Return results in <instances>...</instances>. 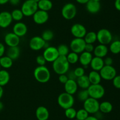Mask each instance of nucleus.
I'll return each mask as SVG.
<instances>
[{
    "mask_svg": "<svg viewBox=\"0 0 120 120\" xmlns=\"http://www.w3.org/2000/svg\"><path fill=\"white\" fill-rule=\"evenodd\" d=\"M70 64L67 60L66 56H59L58 58L53 62L52 68L54 72L57 75L66 74L69 72Z\"/></svg>",
    "mask_w": 120,
    "mask_h": 120,
    "instance_id": "f257e3e1",
    "label": "nucleus"
},
{
    "mask_svg": "<svg viewBox=\"0 0 120 120\" xmlns=\"http://www.w3.org/2000/svg\"><path fill=\"white\" fill-rule=\"evenodd\" d=\"M34 76L38 82L46 83L50 79V72L45 65L38 66L34 69Z\"/></svg>",
    "mask_w": 120,
    "mask_h": 120,
    "instance_id": "f03ea898",
    "label": "nucleus"
},
{
    "mask_svg": "<svg viewBox=\"0 0 120 120\" xmlns=\"http://www.w3.org/2000/svg\"><path fill=\"white\" fill-rule=\"evenodd\" d=\"M57 104L63 109L73 107L75 104V98L72 95L64 92L59 94L57 97Z\"/></svg>",
    "mask_w": 120,
    "mask_h": 120,
    "instance_id": "7ed1b4c3",
    "label": "nucleus"
},
{
    "mask_svg": "<svg viewBox=\"0 0 120 120\" xmlns=\"http://www.w3.org/2000/svg\"><path fill=\"white\" fill-rule=\"evenodd\" d=\"M21 9L25 16H33L38 10V3L34 0H26L22 4Z\"/></svg>",
    "mask_w": 120,
    "mask_h": 120,
    "instance_id": "20e7f679",
    "label": "nucleus"
},
{
    "mask_svg": "<svg viewBox=\"0 0 120 120\" xmlns=\"http://www.w3.org/2000/svg\"><path fill=\"white\" fill-rule=\"evenodd\" d=\"M87 89L89 92V96L96 100L101 99L105 94V88L100 84H91Z\"/></svg>",
    "mask_w": 120,
    "mask_h": 120,
    "instance_id": "39448f33",
    "label": "nucleus"
},
{
    "mask_svg": "<svg viewBox=\"0 0 120 120\" xmlns=\"http://www.w3.org/2000/svg\"><path fill=\"white\" fill-rule=\"evenodd\" d=\"M62 15L65 20H71L77 14V8L73 3H67L63 5L61 11Z\"/></svg>",
    "mask_w": 120,
    "mask_h": 120,
    "instance_id": "423d86ee",
    "label": "nucleus"
},
{
    "mask_svg": "<svg viewBox=\"0 0 120 120\" xmlns=\"http://www.w3.org/2000/svg\"><path fill=\"white\" fill-rule=\"evenodd\" d=\"M112 35L111 32L107 29L102 28L97 32V41L100 44H109L112 42Z\"/></svg>",
    "mask_w": 120,
    "mask_h": 120,
    "instance_id": "0eeeda50",
    "label": "nucleus"
},
{
    "mask_svg": "<svg viewBox=\"0 0 120 120\" xmlns=\"http://www.w3.org/2000/svg\"><path fill=\"white\" fill-rule=\"evenodd\" d=\"M100 103L98 100L89 97L83 102V108L89 114H96L99 111Z\"/></svg>",
    "mask_w": 120,
    "mask_h": 120,
    "instance_id": "6e6552de",
    "label": "nucleus"
},
{
    "mask_svg": "<svg viewBox=\"0 0 120 120\" xmlns=\"http://www.w3.org/2000/svg\"><path fill=\"white\" fill-rule=\"evenodd\" d=\"M102 79L111 81L117 75V71L112 65H104L99 71Z\"/></svg>",
    "mask_w": 120,
    "mask_h": 120,
    "instance_id": "1a4fd4ad",
    "label": "nucleus"
},
{
    "mask_svg": "<svg viewBox=\"0 0 120 120\" xmlns=\"http://www.w3.org/2000/svg\"><path fill=\"white\" fill-rule=\"evenodd\" d=\"M86 42L83 38H75L71 40L70 43V49L72 52L80 54L84 51Z\"/></svg>",
    "mask_w": 120,
    "mask_h": 120,
    "instance_id": "9d476101",
    "label": "nucleus"
},
{
    "mask_svg": "<svg viewBox=\"0 0 120 120\" xmlns=\"http://www.w3.org/2000/svg\"><path fill=\"white\" fill-rule=\"evenodd\" d=\"M47 42L43 40L41 36H34L29 41V46L33 51H39L46 48Z\"/></svg>",
    "mask_w": 120,
    "mask_h": 120,
    "instance_id": "9b49d317",
    "label": "nucleus"
},
{
    "mask_svg": "<svg viewBox=\"0 0 120 120\" xmlns=\"http://www.w3.org/2000/svg\"><path fill=\"white\" fill-rule=\"evenodd\" d=\"M42 55L45 58L46 62L52 63L59 56L57 48L53 46H48L45 48Z\"/></svg>",
    "mask_w": 120,
    "mask_h": 120,
    "instance_id": "f8f14e48",
    "label": "nucleus"
},
{
    "mask_svg": "<svg viewBox=\"0 0 120 120\" xmlns=\"http://www.w3.org/2000/svg\"><path fill=\"white\" fill-rule=\"evenodd\" d=\"M70 32L75 38H83L87 31L86 28L83 25L76 23L71 26L70 28Z\"/></svg>",
    "mask_w": 120,
    "mask_h": 120,
    "instance_id": "ddd939ff",
    "label": "nucleus"
},
{
    "mask_svg": "<svg viewBox=\"0 0 120 120\" xmlns=\"http://www.w3.org/2000/svg\"><path fill=\"white\" fill-rule=\"evenodd\" d=\"M32 16L34 22L38 25L44 24L47 22L49 18L48 12L41 9H38Z\"/></svg>",
    "mask_w": 120,
    "mask_h": 120,
    "instance_id": "4468645a",
    "label": "nucleus"
},
{
    "mask_svg": "<svg viewBox=\"0 0 120 120\" xmlns=\"http://www.w3.org/2000/svg\"><path fill=\"white\" fill-rule=\"evenodd\" d=\"M4 42L8 47H16L18 46L20 43V37L13 32H8L5 35Z\"/></svg>",
    "mask_w": 120,
    "mask_h": 120,
    "instance_id": "2eb2a0df",
    "label": "nucleus"
},
{
    "mask_svg": "<svg viewBox=\"0 0 120 120\" xmlns=\"http://www.w3.org/2000/svg\"><path fill=\"white\" fill-rule=\"evenodd\" d=\"M11 12L8 11H2L0 12V27L1 28H7L12 22Z\"/></svg>",
    "mask_w": 120,
    "mask_h": 120,
    "instance_id": "dca6fc26",
    "label": "nucleus"
},
{
    "mask_svg": "<svg viewBox=\"0 0 120 120\" xmlns=\"http://www.w3.org/2000/svg\"><path fill=\"white\" fill-rule=\"evenodd\" d=\"M12 31L13 32L19 37H23L28 32V27L25 24L19 21L14 24Z\"/></svg>",
    "mask_w": 120,
    "mask_h": 120,
    "instance_id": "f3484780",
    "label": "nucleus"
},
{
    "mask_svg": "<svg viewBox=\"0 0 120 120\" xmlns=\"http://www.w3.org/2000/svg\"><path fill=\"white\" fill-rule=\"evenodd\" d=\"M64 87L66 92L73 95L77 92L79 87L77 85L76 80L69 79L68 81L64 84Z\"/></svg>",
    "mask_w": 120,
    "mask_h": 120,
    "instance_id": "a211bd4d",
    "label": "nucleus"
},
{
    "mask_svg": "<svg viewBox=\"0 0 120 120\" xmlns=\"http://www.w3.org/2000/svg\"><path fill=\"white\" fill-rule=\"evenodd\" d=\"M86 8L89 13L95 14L98 13L101 9L100 2L94 0H89L86 4Z\"/></svg>",
    "mask_w": 120,
    "mask_h": 120,
    "instance_id": "6ab92c4d",
    "label": "nucleus"
},
{
    "mask_svg": "<svg viewBox=\"0 0 120 120\" xmlns=\"http://www.w3.org/2000/svg\"><path fill=\"white\" fill-rule=\"evenodd\" d=\"M93 55L91 53L88 52L86 51H83L79 55V61L80 62L82 67L84 68H86L88 66L90 65L91 60L93 58Z\"/></svg>",
    "mask_w": 120,
    "mask_h": 120,
    "instance_id": "aec40b11",
    "label": "nucleus"
},
{
    "mask_svg": "<svg viewBox=\"0 0 120 120\" xmlns=\"http://www.w3.org/2000/svg\"><path fill=\"white\" fill-rule=\"evenodd\" d=\"M35 115L38 120H48L49 117V112L48 108L44 106H39L36 108Z\"/></svg>",
    "mask_w": 120,
    "mask_h": 120,
    "instance_id": "412c9836",
    "label": "nucleus"
},
{
    "mask_svg": "<svg viewBox=\"0 0 120 120\" xmlns=\"http://www.w3.org/2000/svg\"><path fill=\"white\" fill-rule=\"evenodd\" d=\"M90 65L92 70L99 72L104 66V60L102 58L94 56L91 60Z\"/></svg>",
    "mask_w": 120,
    "mask_h": 120,
    "instance_id": "4be33fe9",
    "label": "nucleus"
},
{
    "mask_svg": "<svg viewBox=\"0 0 120 120\" xmlns=\"http://www.w3.org/2000/svg\"><path fill=\"white\" fill-rule=\"evenodd\" d=\"M108 52H109V48H108L107 46L100 44L99 45L94 47L93 54L94 55V56H97V57L103 58L107 55Z\"/></svg>",
    "mask_w": 120,
    "mask_h": 120,
    "instance_id": "5701e85b",
    "label": "nucleus"
},
{
    "mask_svg": "<svg viewBox=\"0 0 120 120\" xmlns=\"http://www.w3.org/2000/svg\"><path fill=\"white\" fill-rule=\"evenodd\" d=\"M91 84H100L102 78L98 71L92 70L87 75Z\"/></svg>",
    "mask_w": 120,
    "mask_h": 120,
    "instance_id": "b1692460",
    "label": "nucleus"
},
{
    "mask_svg": "<svg viewBox=\"0 0 120 120\" xmlns=\"http://www.w3.org/2000/svg\"><path fill=\"white\" fill-rule=\"evenodd\" d=\"M77 85L81 89H87L89 86L91 85L88 76L86 75H84L80 77L77 78L76 80Z\"/></svg>",
    "mask_w": 120,
    "mask_h": 120,
    "instance_id": "393cba45",
    "label": "nucleus"
},
{
    "mask_svg": "<svg viewBox=\"0 0 120 120\" xmlns=\"http://www.w3.org/2000/svg\"><path fill=\"white\" fill-rule=\"evenodd\" d=\"M20 55V48L18 46L9 47L7 51V56L14 61L19 58Z\"/></svg>",
    "mask_w": 120,
    "mask_h": 120,
    "instance_id": "a878e982",
    "label": "nucleus"
},
{
    "mask_svg": "<svg viewBox=\"0 0 120 120\" xmlns=\"http://www.w3.org/2000/svg\"><path fill=\"white\" fill-rule=\"evenodd\" d=\"M10 80V75L6 69H0V86L4 87L8 84Z\"/></svg>",
    "mask_w": 120,
    "mask_h": 120,
    "instance_id": "bb28decb",
    "label": "nucleus"
},
{
    "mask_svg": "<svg viewBox=\"0 0 120 120\" xmlns=\"http://www.w3.org/2000/svg\"><path fill=\"white\" fill-rule=\"evenodd\" d=\"M38 9L48 12L52 8L53 3L50 0H41L38 2Z\"/></svg>",
    "mask_w": 120,
    "mask_h": 120,
    "instance_id": "cd10ccee",
    "label": "nucleus"
},
{
    "mask_svg": "<svg viewBox=\"0 0 120 120\" xmlns=\"http://www.w3.org/2000/svg\"><path fill=\"white\" fill-rule=\"evenodd\" d=\"M113 108L112 104L109 101H103L101 103H100L99 111L104 114H109L111 112Z\"/></svg>",
    "mask_w": 120,
    "mask_h": 120,
    "instance_id": "c85d7f7f",
    "label": "nucleus"
},
{
    "mask_svg": "<svg viewBox=\"0 0 120 120\" xmlns=\"http://www.w3.org/2000/svg\"><path fill=\"white\" fill-rule=\"evenodd\" d=\"M13 60L7 55H4L0 58V65L4 69H9L12 66Z\"/></svg>",
    "mask_w": 120,
    "mask_h": 120,
    "instance_id": "c756f323",
    "label": "nucleus"
},
{
    "mask_svg": "<svg viewBox=\"0 0 120 120\" xmlns=\"http://www.w3.org/2000/svg\"><path fill=\"white\" fill-rule=\"evenodd\" d=\"M83 39L86 44H93L97 41V32L94 31L87 32Z\"/></svg>",
    "mask_w": 120,
    "mask_h": 120,
    "instance_id": "7c9ffc66",
    "label": "nucleus"
},
{
    "mask_svg": "<svg viewBox=\"0 0 120 120\" xmlns=\"http://www.w3.org/2000/svg\"><path fill=\"white\" fill-rule=\"evenodd\" d=\"M109 49L114 54H118L120 53V41L115 40L110 43Z\"/></svg>",
    "mask_w": 120,
    "mask_h": 120,
    "instance_id": "2f4dec72",
    "label": "nucleus"
},
{
    "mask_svg": "<svg viewBox=\"0 0 120 120\" xmlns=\"http://www.w3.org/2000/svg\"><path fill=\"white\" fill-rule=\"evenodd\" d=\"M11 14L12 20L15 21H17V22L21 21V20L23 19V16H24L21 9H14V10L11 12Z\"/></svg>",
    "mask_w": 120,
    "mask_h": 120,
    "instance_id": "473e14b6",
    "label": "nucleus"
},
{
    "mask_svg": "<svg viewBox=\"0 0 120 120\" xmlns=\"http://www.w3.org/2000/svg\"><path fill=\"white\" fill-rule=\"evenodd\" d=\"M67 60L70 64H75L79 61V55L74 52H70L66 56Z\"/></svg>",
    "mask_w": 120,
    "mask_h": 120,
    "instance_id": "72a5a7b5",
    "label": "nucleus"
},
{
    "mask_svg": "<svg viewBox=\"0 0 120 120\" xmlns=\"http://www.w3.org/2000/svg\"><path fill=\"white\" fill-rule=\"evenodd\" d=\"M77 98L81 102H84L87 99L89 98V92L87 89H82L80 91L77 92Z\"/></svg>",
    "mask_w": 120,
    "mask_h": 120,
    "instance_id": "f704fd0d",
    "label": "nucleus"
},
{
    "mask_svg": "<svg viewBox=\"0 0 120 120\" xmlns=\"http://www.w3.org/2000/svg\"><path fill=\"white\" fill-rule=\"evenodd\" d=\"M57 51H58L59 55L60 56H66L69 54V48L67 45L66 44H60L57 47Z\"/></svg>",
    "mask_w": 120,
    "mask_h": 120,
    "instance_id": "c9c22d12",
    "label": "nucleus"
},
{
    "mask_svg": "<svg viewBox=\"0 0 120 120\" xmlns=\"http://www.w3.org/2000/svg\"><path fill=\"white\" fill-rule=\"evenodd\" d=\"M89 115V113L84 108L79 109L76 112V119L78 120H85Z\"/></svg>",
    "mask_w": 120,
    "mask_h": 120,
    "instance_id": "e433bc0d",
    "label": "nucleus"
},
{
    "mask_svg": "<svg viewBox=\"0 0 120 120\" xmlns=\"http://www.w3.org/2000/svg\"><path fill=\"white\" fill-rule=\"evenodd\" d=\"M41 37L43 38L45 41L48 42V41H51L53 38L54 33L52 31L50 30V29H46L42 32Z\"/></svg>",
    "mask_w": 120,
    "mask_h": 120,
    "instance_id": "4c0bfd02",
    "label": "nucleus"
},
{
    "mask_svg": "<svg viewBox=\"0 0 120 120\" xmlns=\"http://www.w3.org/2000/svg\"><path fill=\"white\" fill-rule=\"evenodd\" d=\"M64 115L68 118V119L70 120H74L76 118V112L77 111L73 108V107H70V108H67V109H64Z\"/></svg>",
    "mask_w": 120,
    "mask_h": 120,
    "instance_id": "58836bf2",
    "label": "nucleus"
},
{
    "mask_svg": "<svg viewBox=\"0 0 120 120\" xmlns=\"http://www.w3.org/2000/svg\"><path fill=\"white\" fill-rule=\"evenodd\" d=\"M73 72L77 78L85 75V69H84V67H77V68L74 69Z\"/></svg>",
    "mask_w": 120,
    "mask_h": 120,
    "instance_id": "ea45409f",
    "label": "nucleus"
},
{
    "mask_svg": "<svg viewBox=\"0 0 120 120\" xmlns=\"http://www.w3.org/2000/svg\"><path fill=\"white\" fill-rule=\"evenodd\" d=\"M36 62L38 66H44L46 63V61L43 55H38L36 58Z\"/></svg>",
    "mask_w": 120,
    "mask_h": 120,
    "instance_id": "a19ab883",
    "label": "nucleus"
},
{
    "mask_svg": "<svg viewBox=\"0 0 120 120\" xmlns=\"http://www.w3.org/2000/svg\"><path fill=\"white\" fill-rule=\"evenodd\" d=\"M112 81L114 87L117 89H120V75H116Z\"/></svg>",
    "mask_w": 120,
    "mask_h": 120,
    "instance_id": "79ce46f5",
    "label": "nucleus"
},
{
    "mask_svg": "<svg viewBox=\"0 0 120 120\" xmlns=\"http://www.w3.org/2000/svg\"><path fill=\"white\" fill-rule=\"evenodd\" d=\"M94 49V46L92 44H86L85 48H84V51L88 52L92 54Z\"/></svg>",
    "mask_w": 120,
    "mask_h": 120,
    "instance_id": "37998d69",
    "label": "nucleus"
},
{
    "mask_svg": "<svg viewBox=\"0 0 120 120\" xmlns=\"http://www.w3.org/2000/svg\"><path fill=\"white\" fill-rule=\"evenodd\" d=\"M58 79L59 82L60 83L63 84H64L68 81V80H69L68 75H66V74H61V75H59Z\"/></svg>",
    "mask_w": 120,
    "mask_h": 120,
    "instance_id": "c03bdc74",
    "label": "nucleus"
},
{
    "mask_svg": "<svg viewBox=\"0 0 120 120\" xmlns=\"http://www.w3.org/2000/svg\"><path fill=\"white\" fill-rule=\"evenodd\" d=\"M104 65H112L113 64V60L111 57H107L104 60Z\"/></svg>",
    "mask_w": 120,
    "mask_h": 120,
    "instance_id": "a18cd8bd",
    "label": "nucleus"
},
{
    "mask_svg": "<svg viewBox=\"0 0 120 120\" xmlns=\"http://www.w3.org/2000/svg\"><path fill=\"white\" fill-rule=\"evenodd\" d=\"M5 52V47L2 43L0 42V58L4 55Z\"/></svg>",
    "mask_w": 120,
    "mask_h": 120,
    "instance_id": "49530a36",
    "label": "nucleus"
},
{
    "mask_svg": "<svg viewBox=\"0 0 120 120\" xmlns=\"http://www.w3.org/2000/svg\"><path fill=\"white\" fill-rule=\"evenodd\" d=\"M68 75V78L70 79V80H77V77H76V75H75V74H74L73 71L69 72L68 75Z\"/></svg>",
    "mask_w": 120,
    "mask_h": 120,
    "instance_id": "de8ad7c7",
    "label": "nucleus"
},
{
    "mask_svg": "<svg viewBox=\"0 0 120 120\" xmlns=\"http://www.w3.org/2000/svg\"><path fill=\"white\" fill-rule=\"evenodd\" d=\"M114 6L117 10L120 11V0H116L115 1Z\"/></svg>",
    "mask_w": 120,
    "mask_h": 120,
    "instance_id": "09e8293b",
    "label": "nucleus"
},
{
    "mask_svg": "<svg viewBox=\"0 0 120 120\" xmlns=\"http://www.w3.org/2000/svg\"><path fill=\"white\" fill-rule=\"evenodd\" d=\"M20 1H21V0H9V2L12 5L16 6L20 3Z\"/></svg>",
    "mask_w": 120,
    "mask_h": 120,
    "instance_id": "8fccbe9b",
    "label": "nucleus"
},
{
    "mask_svg": "<svg viewBox=\"0 0 120 120\" xmlns=\"http://www.w3.org/2000/svg\"><path fill=\"white\" fill-rule=\"evenodd\" d=\"M89 0H76L77 3L80 4H86Z\"/></svg>",
    "mask_w": 120,
    "mask_h": 120,
    "instance_id": "3c124183",
    "label": "nucleus"
},
{
    "mask_svg": "<svg viewBox=\"0 0 120 120\" xmlns=\"http://www.w3.org/2000/svg\"><path fill=\"white\" fill-rule=\"evenodd\" d=\"M85 120H98V119L95 116H92V115L90 116V115H89L88 117Z\"/></svg>",
    "mask_w": 120,
    "mask_h": 120,
    "instance_id": "603ef678",
    "label": "nucleus"
},
{
    "mask_svg": "<svg viewBox=\"0 0 120 120\" xmlns=\"http://www.w3.org/2000/svg\"><path fill=\"white\" fill-rule=\"evenodd\" d=\"M4 95V89L2 88V87L0 86V100L1 99V98Z\"/></svg>",
    "mask_w": 120,
    "mask_h": 120,
    "instance_id": "864d4df0",
    "label": "nucleus"
},
{
    "mask_svg": "<svg viewBox=\"0 0 120 120\" xmlns=\"http://www.w3.org/2000/svg\"><path fill=\"white\" fill-rule=\"evenodd\" d=\"M9 0H0V5H4L6 4L9 2Z\"/></svg>",
    "mask_w": 120,
    "mask_h": 120,
    "instance_id": "5fc2aeb1",
    "label": "nucleus"
},
{
    "mask_svg": "<svg viewBox=\"0 0 120 120\" xmlns=\"http://www.w3.org/2000/svg\"><path fill=\"white\" fill-rule=\"evenodd\" d=\"M4 104L2 103V101H0V112H1V111L4 109Z\"/></svg>",
    "mask_w": 120,
    "mask_h": 120,
    "instance_id": "6e6d98bb",
    "label": "nucleus"
},
{
    "mask_svg": "<svg viewBox=\"0 0 120 120\" xmlns=\"http://www.w3.org/2000/svg\"><path fill=\"white\" fill-rule=\"evenodd\" d=\"M34 1H35V2H37V3H38V2H39V1H41V0H34Z\"/></svg>",
    "mask_w": 120,
    "mask_h": 120,
    "instance_id": "4d7b16f0",
    "label": "nucleus"
},
{
    "mask_svg": "<svg viewBox=\"0 0 120 120\" xmlns=\"http://www.w3.org/2000/svg\"><path fill=\"white\" fill-rule=\"evenodd\" d=\"M94 1H98V2H100L101 0H94Z\"/></svg>",
    "mask_w": 120,
    "mask_h": 120,
    "instance_id": "13d9d810",
    "label": "nucleus"
},
{
    "mask_svg": "<svg viewBox=\"0 0 120 120\" xmlns=\"http://www.w3.org/2000/svg\"><path fill=\"white\" fill-rule=\"evenodd\" d=\"M76 120V119H75H75H74V120Z\"/></svg>",
    "mask_w": 120,
    "mask_h": 120,
    "instance_id": "bf43d9fd",
    "label": "nucleus"
},
{
    "mask_svg": "<svg viewBox=\"0 0 120 120\" xmlns=\"http://www.w3.org/2000/svg\"><path fill=\"white\" fill-rule=\"evenodd\" d=\"M1 65H0V69H1Z\"/></svg>",
    "mask_w": 120,
    "mask_h": 120,
    "instance_id": "052dcab7",
    "label": "nucleus"
}]
</instances>
